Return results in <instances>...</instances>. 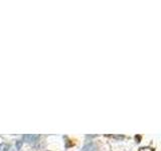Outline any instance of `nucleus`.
<instances>
[{
  "mask_svg": "<svg viewBox=\"0 0 161 151\" xmlns=\"http://www.w3.org/2000/svg\"><path fill=\"white\" fill-rule=\"evenodd\" d=\"M139 151H154L153 148H150V147H142L139 149Z\"/></svg>",
  "mask_w": 161,
  "mask_h": 151,
  "instance_id": "5",
  "label": "nucleus"
},
{
  "mask_svg": "<svg viewBox=\"0 0 161 151\" xmlns=\"http://www.w3.org/2000/svg\"><path fill=\"white\" fill-rule=\"evenodd\" d=\"M23 140L27 143H31V142H34L39 138V135H34V134H25L22 136Z\"/></svg>",
  "mask_w": 161,
  "mask_h": 151,
  "instance_id": "1",
  "label": "nucleus"
},
{
  "mask_svg": "<svg viewBox=\"0 0 161 151\" xmlns=\"http://www.w3.org/2000/svg\"><path fill=\"white\" fill-rule=\"evenodd\" d=\"M8 148H9V145L6 143H1L0 144V151H8Z\"/></svg>",
  "mask_w": 161,
  "mask_h": 151,
  "instance_id": "3",
  "label": "nucleus"
},
{
  "mask_svg": "<svg viewBox=\"0 0 161 151\" xmlns=\"http://www.w3.org/2000/svg\"><path fill=\"white\" fill-rule=\"evenodd\" d=\"M82 151H96V146L94 144H88V145L84 146Z\"/></svg>",
  "mask_w": 161,
  "mask_h": 151,
  "instance_id": "2",
  "label": "nucleus"
},
{
  "mask_svg": "<svg viewBox=\"0 0 161 151\" xmlns=\"http://www.w3.org/2000/svg\"><path fill=\"white\" fill-rule=\"evenodd\" d=\"M22 144H23V141H20V140H17L16 143H15V149L16 150H20L21 147H22Z\"/></svg>",
  "mask_w": 161,
  "mask_h": 151,
  "instance_id": "4",
  "label": "nucleus"
}]
</instances>
